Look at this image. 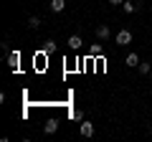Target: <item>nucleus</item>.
I'll return each instance as SVG.
<instances>
[{"mask_svg":"<svg viewBox=\"0 0 152 142\" xmlns=\"http://www.w3.org/2000/svg\"><path fill=\"white\" fill-rule=\"evenodd\" d=\"M142 5V0H124L122 3V8H124V13H137Z\"/></svg>","mask_w":152,"mask_h":142,"instance_id":"f257e3e1","label":"nucleus"},{"mask_svg":"<svg viewBox=\"0 0 152 142\" xmlns=\"http://www.w3.org/2000/svg\"><path fill=\"white\" fill-rule=\"evenodd\" d=\"M127 43H132V33L124 28V31L117 33V46H127Z\"/></svg>","mask_w":152,"mask_h":142,"instance_id":"f03ea898","label":"nucleus"},{"mask_svg":"<svg viewBox=\"0 0 152 142\" xmlns=\"http://www.w3.org/2000/svg\"><path fill=\"white\" fill-rule=\"evenodd\" d=\"M66 46H69L71 51H79L84 46V41H81V36H69V41H66Z\"/></svg>","mask_w":152,"mask_h":142,"instance_id":"7ed1b4c3","label":"nucleus"},{"mask_svg":"<svg viewBox=\"0 0 152 142\" xmlns=\"http://www.w3.org/2000/svg\"><path fill=\"white\" fill-rule=\"evenodd\" d=\"M18 64H20V53H18V51H10V53H8V66H10L13 71H18Z\"/></svg>","mask_w":152,"mask_h":142,"instance_id":"20e7f679","label":"nucleus"},{"mask_svg":"<svg viewBox=\"0 0 152 142\" xmlns=\"http://www.w3.org/2000/svg\"><path fill=\"white\" fill-rule=\"evenodd\" d=\"M96 38L99 41H109L112 38V31H109L107 26H96Z\"/></svg>","mask_w":152,"mask_h":142,"instance_id":"39448f33","label":"nucleus"},{"mask_svg":"<svg viewBox=\"0 0 152 142\" xmlns=\"http://www.w3.org/2000/svg\"><path fill=\"white\" fill-rule=\"evenodd\" d=\"M81 137H94V124L84 119L81 122Z\"/></svg>","mask_w":152,"mask_h":142,"instance_id":"423d86ee","label":"nucleus"},{"mask_svg":"<svg viewBox=\"0 0 152 142\" xmlns=\"http://www.w3.org/2000/svg\"><path fill=\"white\" fill-rule=\"evenodd\" d=\"M56 130H58V122H56V119H48V122L43 124V132H46V135H53Z\"/></svg>","mask_w":152,"mask_h":142,"instance_id":"0eeeda50","label":"nucleus"},{"mask_svg":"<svg viewBox=\"0 0 152 142\" xmlns=\"http://www.w3.org/2000/svg\"><path fill=\"white\" fill-rule=\"evenodd\" d=\"M66 8V0H51V10L53 13H61Z\"/></svg>","mask_w":152,"mask_h":142,"instance_id":"6e6552de","label":"nucleus"},{"mask_svg":"<svg viewBox=\"0 0 152 142\" xmlns=\"http://www.w3.org/2000/svg\"><path fill=\"white\" fill-rule=\"evenodd\" d=\"M28 28H31V31H38V28H41V18L31 15V18H28Z\"/></svg>","mask_w":152,"mask_h":142,"instance_id":"1a4fd4ad","label":"nucleus"},{"mask_svg":"<svg viewBox=\"0 0 152 142\" xmlns=\"http://www.w3.org/2000/svg\"><path fill=\"white\" fill-rule=\"evenodd\" d=\"M43 51H46V53H53V51H56V41H46V43H43Z\"/></svg>","mask_w":152,"mask_h":142,"instance_id":"9d476101","label":"nucleus"},{"mask_svg":"<svg viewBox=\"0 0 152 142\" xmlns=\"http://www.w3.org/2000/svg\"><path fill=\"white\" fill-rule=\"evenodd\" d=\"M124 64H127V66H140V59H137V53H129Z\"/></svg>","mask_w":152,"mask_h":142,"instance_id":"9b49d317","label":"nucleus"},{"mask_svg":"<svg viewBox=\"0 0 152 142\" xmlns=\"http://www.w3.org/2000/svg\"><path fill=\"white\" fill-rule=\"evenodd\" d=\"M137 69H140V74H150L152 64H147V61H140V66H137Z\"/></svg>","mask_w":152,"mask_h":142,"instance_id":"f8f14e48","label":"nucleus"},{"mask_svg":"<svg viewBox=\"0 0 152 142\" xmlns=\"http://www.w3.org/2000/svg\"><path fill=\"white\" fill-rule=\"evenodd\" d=\"M102 51H104V48H102V43H94L91 48H89V53H91V56H102Z\"/></svg>","mask_w":152,"mask_h":142,"instance_id":"ddd939ff","label":"nucleus"},{"mask_svg":"<svg viewBox=\"0 0 152 142\" xmlns=\"http://www.w3.org/2000/svg\"><path fill=\"white\" fill-rule=\"evenodd\" d=\"M71 117H74L76 122H84V112L81 109H74V112H71Z\"/></svg>","mask_w":152,"mask_h":142,"instance_id":"4468645a","label":"nucleus"},{"mask_svg":"<svg viewBox=\"0 0 152 142\" xmlns=\"http://www.w3.org/2000/svg\"><path fill=\"white\" fill-rule=\"evenodd\" d=\"M109 3H112V5H122V3H124V0H109Z\"/></svg>","mask_w":152,"mask_h":142,"instance_id":"2eb2a0df","label":"nucleus"},{"mask_svg":"<svg viewBox=\"0 0 152 142\" xmlns=\"http://www.w3.org/2000/svg\"><path fill=\"white\" fill-rule=\"evenodd\" d=\"M150 135H152V127H150Z\"/></svg>","mask_w":152,"mask_h":142,"instance_id":"dca6fc26","label":"nucleus"},{"mask_svg":"<svg viewBox=\"0 0 152 142\" xmlns=\"http://www.w3.org/2000/svg\"><path fill=\"white\" fill-rule=\"evenodd\" d=\"M150 84H152V81H150Z\"/></svg>","mask_w":152,"mask_h":142,"instance_id":"f3484780","label":"nucleus"}]
</instances>
